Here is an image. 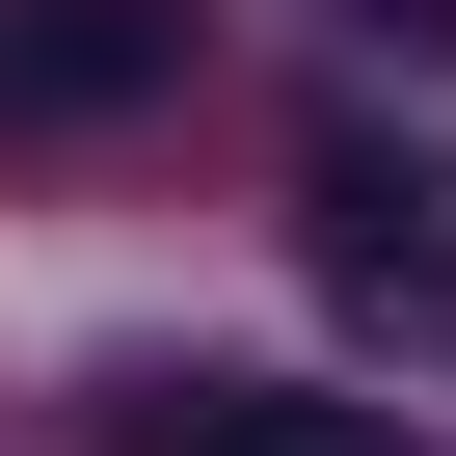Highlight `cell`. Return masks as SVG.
I'll list each match as a JSON object with an SVG mask.
<instances>
[{"label":"cell","mask_w":456,"mask_h":456,"mask_svg":"<svg viewBox=\"0 0 456 456\" xmlns=\"http://www.w3.org/2000/svg\"><path fill=\"white\" fill-rule=\"evenodd\" d=\"M296 269H322L376 349H456V161H429V134H322V161H296Z\"/></svg>","instance_id":"1"},{"label":"cell","mask_w":456,"mask_h":456,"mask_svg":"<svg viewBox=\"0 0 456 456\" xmlns=\"http://www.w3.org/2000/svg\"><path fill=\"white\" fill-rule=\"evenodd\" d=\"M108 403V456H429L403 403H322V376H215V349H134V376H81Z\"/></svg>","instance_id":"2"},{"label":"cell","mask_w":456,"mask_h":456,"mask_svg":"<svg viewBox=\"0 0 456 456\" xmlns=\"http://www.w3.org/2000/svg\"><path fill=\"white\" fill-rule=\"evenodd\" d=\"M188 81V0H0V134H108Z\"/></svg>","instance_id":"3"},{"label":"cell","mask_w":456,"mask_h":456,"mask_svg":"<svg viewBox=\"0 0 456 456\" xmlns=\"http://www.w3.org/2000/svg\"><path fill=\"white\" fill-rule=\"evenodd\" d=\"M349 28H403V54H456V0H349Z\"/></svg>","instance_id":"4"}]
</instances>
